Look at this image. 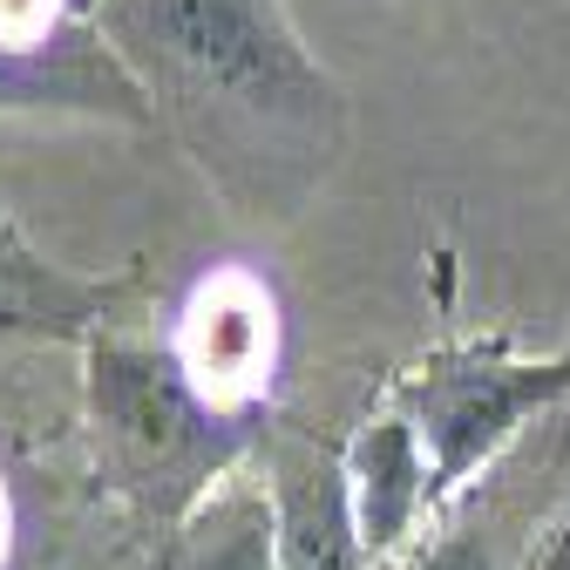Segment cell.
<instances>
[{
    "label": "cell",
    "mask_w": 570,
    "mask_h": 570,
    "mask_svg": "<svg viewBox=\"0 0 570 570\" xmlns=\"http://www.w3.org/2000/svg\"><path fill=\"white\" fill-rule=\"evenodd\" d=\"M0 557H8V495H0Z\"/></svg>",
    "instance_id": "obj_12"
},
{
    "label": "cell",
    "mask_w": 570,
    "mask_h": 570,
    "mask_svg": "<svg viewBox=\"0 0 570 570\" xmlns=\"http://www.w3.org/2000/svg\"><path fill=\"white\" fill-rule=\"evenodd\" d=\"M102 394H109V421L122 428L129 442L157 449V455H170V449L184 442L190 407H184V387H177L164 367L136 361V353H116L109 374H102Z\"/></svg>",
    "instance_id": "obj_6"
},
{
    "label": "cell",
    "mask_w": 570,
    "mask_h": 570,
    "mask_svg": "<svg viewBox=\"0 0 570 570\" xmlns=\"http://www.w3.org/2000/svg\"><path fill=\"white\" fill-rule=\"evenodd\" d=\"M414 570H489V557H482L469 537H449V543H435V550H421Z\"/></svg>",
    "instance_id": "obj_10"
},
{
    "label": "cell",
    "mask_w": 570,
    "mask_h": 570,
    "mask_svg": "<svg viewBox=\"0 0 570 570\" xmlns=\"http://www.w3.org/2000/svg\"><path fill=\"white\" fill-rule=\"evenodd\" d=\"M361 523H353L346 475L306 462L278 495V570H361Z\"/></svg>",
    "instance_id": "obj_5"
},
{
    "label": "cell",
    "mask_w": 570,
    "mask_h": 570,
    "mask_svg": "<svg viewBox=\"0 0 570 570\" xmlns=\"http://www.w3.org/2000/svg\"><path fill=\"white\" fill-rule=\"evenodd\" d=\"M272 346H278L272 299L258 293L245 272H218L210 285H197V299L184 306L177 367L210 401H245L272 374Z\"/></svg>",
    "instance_id": "obj_3"
},
{
    "label": "cell",
    "mask_w": 570,
    "mask_h": 570,
    "mask_svg": "<svg viewBox=\"0 0 570 570\" xmlns=\"http://www.w3.org/2000/svg\"><path fill=\"white\" fill-rule=\"evenodd\" d=\"M530 570H570V523H563V530H550V537H543V550H537V557H530Z\"/></svg>",
    "instance_id": "obj_11"
},
{
    "label": "cell",
    "mask_w": 570,
    "mask_h": 570,
    "mask_svg": "<svg viewBox=\"0 0 570 570\" xmlns=\"http://www.w3.org/2000/svg\"><path fill=\"white\" fill-rule=\"evenodd\" d=\"M204 570H278V517L238 510L218 530V543L204 550Z\"/></svg>",
    "instance_id": "obj_7"
},
{
    "label": "cell",
    "mask_w": 570,
    "mask_h": 570,
    "mask_svg": "<svg viewBox=\"0 0 570 570\" xmlns=\"http://www.w3.org/2000/svg\"><path fill=\"white\" fill-rule=\"evenodd\" d=\"M48 14H55V0H0V41H35L41 28H48Z\"/></svg>",
    "instance_id": "obj_9"
},
{
    "label": "cell",
    "mask_w": 570,
    "mask_h": 570,
    "mask_svg": "<svg viewBox=\"0 0 570 570\" xmlns=\"http://www.w3.org/2000/svg\"><path fill=\"white\" fill-rule=\"evenodd\" d=\"M55 285H61V278L21 245V232H14L8 218H0V306H14V299H48Z\"/></svg>",
    "instance_id": "obj_8"
},
{
    "label": "cell",
    "mask_w": 570,
    "mask_h": 570,
    "mask_svg": "<svg viewBox=\"0 0 570 570\" xmlns=\"http://www.w3.org/2000/svg\"><path fill=\"white\" fill-rule=\"evenodd\" d=\"M150 41L225 96H278L306 68L258 0H136Z\"/></svg>",
    "instance_id": "obj_2"
},
{
    "label": "cell",
    "mask_w": 570,
    "mask_h": 570,
    "mask_svg": "<svg viewBox=\"0 0 570 570\" xmlns=\"http://www.w3.org/2000/svg\"><path fill=\"white\" fill-rule=\"evenodd\" d=\"M570 387V361L557 367H482V361H449L407 381L414 435L428 449V482L455 489L475 462H489L517 435V421L537 414Z\"/></svg>",
    "instance_id": "obj_1"
},
{
    "label": "cell",
    "mask_w": 570,
    "mask_h": 570,
    "mask_svg": "<svg viewBox=\"0 0 570 570\" xmlns=\"http://www.w3.org/2000/svg\"><path fill=\"white\" fill-rule=\"evenodd\" d=\"M346 495L353 523H361L367 550H394L421 510V495H435L428 482V449L414 435V421H374L361 428V442L346 455Z\"/></svg>",
    "instance_id": "obj_4"
}]
</instances>
